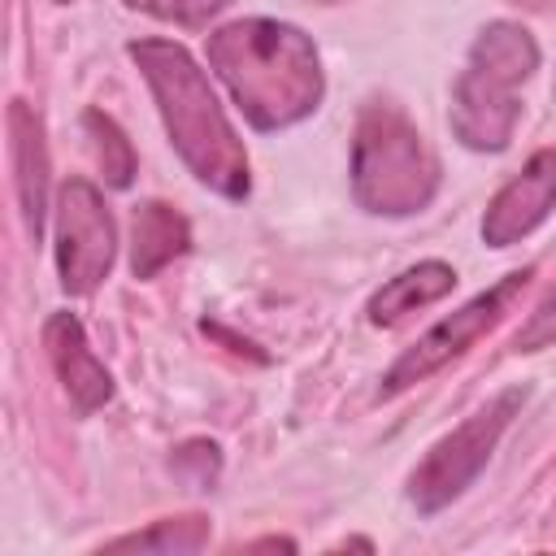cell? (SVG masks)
Returning a JSON list of instances; mask_svg holds the SVG:
<instances>
[{
    "label": "cell",
    "mask_w": 556,
    "mask_h": 556,
    "mask_svg": "<svg viewBox=\"0 0 556 556\" xmlns=\"http://www.w3.org/2000/svg\"><path fill=\"white\" fill-rule=\"evenodd\" d=\"M208 65L256 130H287L304 122L326 96L313 39L278 17L217 26L208 35Z\"/></svg>",
    "instance_id": "1"
},
{
    "label": "cell",
    "mask_w": 556,
    "mask_h": 556,
    "mask_svg": "<svg viewBox=\"0 0 556 556\" xmlns=\"http://www.w3.org/2000/svg\"><path fill=\"white\" fill-rule=\"evenodd\" d=\"M130 61L139 65L165 135L174 143V152L182 156V165L217 195L226 200H243L252 178H248V152L235 135V126L226 122L204 70L195 65V56L182 43L169 39H135Z\"/></svg>",
    "instance_id": "2"
},
{
    "label": "cell",
    "mask_w": 556,
    "mask_h": 556,
    "mask_svg": "<svg viewBox=\"0 0 556 556\" xmlns=\"http://www.w3.org/2000/svg\"><path fill=\"white\" fill-rule=\"evenodd\" d=\"M539 70V43L521 22H486L452 83V135L473 152H504L521 100L517 87Z\"/></svg>",
    "instance_id": "3"
},
{
    "label": "cell",
    "mask_w": 556,
    "mask_h": 556,
    "mask_svg": "<svg viewBox=\"0 0 556 556\" xmlns=\"http://www.w3.org/2000/svg\"><path fill=\"white\" fill-rule=\"evenodd\" d=\"M439 191V156L408 113L391 100H369L352 135V195L374 217L421 213Z\"/></svg>",
    "instance_id": "4"
},
{
    "label": "cell",
    "mask_w": 556,
    "mask_h": 556,
    "mask_svg": "<svg viewBox=\"0 0 556 556\" xmlns=\"http://www.w3.org/2000/svg\"><path fill=\"white\" fill-rule=\"evenodd\" d=\"M526 395H530L526 387L500 391L495 400H486L478 413H469L452 434H443L421 456V465L408 473V500H413V508L421 517L443 513L452 500H460L478 482V473L486 469L495 443L504 439V430L517 417V408L526 404Z\"/></svg>",
    "instance_id": "5"
},
{
    "label": "cell",
    "mask_w": 556,
    "mask_h": 556,
    "mask_svg": "<svg viewBox=\"0 0 556 556\" xmlns=\"http://www.w3.org/2000/svg\"><path fill=\"white\" fill-rule=\"evenodd\" d=\"M530 278H534L530 265H526V269H513V274H504L495 287L478 291L469 304H460L456 313H447L443 321H434L413 348H404V352L395 356V365L382 374L378 395L391 400V395H400V391L426 382L430 374H439V369L452 365L456 356H465L491 326H500V317L517 304V295H521V287H526Z\"/></svg>",
    "instance_id": "6"
},
{
    "label": "cell",
    "mask_w": 556,
    "mask_h": 556,
    "mask_svg": "<svg viewBox=\"0 0 556 556\" xmlns=\"http://www.w3.org/2000/svg\"><path fill=\"white\" fill-rule=\"evenodd\" d=\"M117 256V226L104 195L87 178H70L56 195V274L65 295H91Z\"/></svg>",
    "instance_id": "7"
},
{
    "label": "cell",
    "mask_w": 556,
    "mask_h": 556,
    "mask_svg": "<svg viewBox=\"0 0 556 556\" xmlns=\"http://www.w3.org/2000/svg\"><path fill=\"white\" fill-rule=\"evenodd\" d=\"M556 208V148H539L521 174H513L495 200L482 213V243L486 248H513L530 230L547 222Z\"/></svg>",
    "instance_id": "8"
},
{
    "label": "cell",
    "mask_w": 556,
    "mask_h": 556,
    "mask_svg": "<svg viewBox=\"0 0 556 556\" xmlns=\"http://www.w3.org/2000/svg\"><path fill=\"white\" fill-rule=\"evenodd\" d=\"M43 348H48V361L74 404L78 417L104 408L113 400V374L100 365V356L91 352L87 334H83V321L74 313H52L43 321Z\"/></svg>",
    "instance_id": "9"
},
{
    "label": "cell",
    "mask_w": 556,
    "mask_h": 556,
    "mask_svg": "<svg viewBox=\"0 0 556 556\" xmlns=\"http://www.w3.org/2000/svg\"><path fill=\"white\" fill-rule=\"evenodd\" d=\"M9 156H13V187H17L22 226L39 243L43 213H48V148H43V126L26 100L9 104Z\"/></svg>",
    "instance_id": "10"
},
{
    "label": "cell",
    "mask_w": 556,
    "mask_h": 556,
    "mask_svg": "<svg viewBox=\"0 0 556 556\" xmlns=\"http://www.w3.org/2000/svg\"><path fill=\"white\" fill-rule=\"evenodd\" d=\"M187 248H191V226L174 204L165 200L135 204V217H130V274L135 278H156Z\"/></svg>",
    "instance_id": "11"
},
{
    "label": "cell",
    "mask_w": 556,
    "mask_h": 556,
    "mask_svg": "<svg viewBox=\"0 0 556 556\" xmlns=\"http://www.w3.org/2000/svg\"><path fill=\"white\" fill-rule=\"evenodd\" d=\"M452 287H456V269H452L447 261H421V265H413V269L387 278V282L369 295L365 317H369L374 326H395L400 317H408V313H417V308L443 300Z\"/></svg>",
    "instance_id": "12"
},
{
    "label": "cell",
    "mask_w": 556,
    "mask_h": 556,
    "mask_svg": "<svg viewBox=\"0 0 556 556\" xmlns=\"http://www.w3.org/2000/svg\"><path fill=\"white\" fill-rule=\"evenodd\" d=\"M208 543V517H165L148 530H135V534H122L113 543H104V552H169V556H182V552H200Z\"/></svg>",
    "instance_id": "13"
},
{
    "label": "cell",
    "mask_w": 556,
    "mask_h": 556,
    "mask_svg": "<svg viewBox=\"0 0 556 556\" xmlns=\"http://www.w3.org/2000/svg\"><path fill=\"white\" fill-rule=\"evenodd\" d=\"M83 130L91 139V152H96V165H100L104 182L117 187V191L130 187V178H135V148H130L126 130L109 113H100V109L83 113Z\"/></svg>",
    "instance_id": "14"
},
{
    "label": "cell",
    "mask_w": 556,
    "mask_h": 556,
    "mask_svg": "<svg viewBox=\"0 0 556 556\" xmlns=\"http://www.w3.org/2000/svg\"><path fill=\"white\" fill-rule=\"evenodd\" d=\"M130 9L148 13V17H161V22H174V26H208V17H217L230 0H126Z\"/></svg>",
    "instance_id": "15"
},
{
    "label": "cell",
    "mask_w": 556,
    "mask_h": 556,
    "mask_svg": "<svg viewBox=\"0 0 556 556\" xmlns=\"http://www.w3.org/2000/svg\"><path fill=\"white\" fill-rule=\"evenodd\" d=\"M169 469L182 473L191 486H208V482L217 478V469H222V452H217V443H208V439H191V443H182V447L174 452Z\"/></svg>",
    "instance_id": "16"
},
{
    "label": "cell",
    "mask_w": 556,
    "mask_h": 556,
    "mask_svg": "<svg viewBox=\"0 0 556 556\" xmlns=\"http://www.w3.org/2000/svg\"><path fill=\"white\" fill-rule=\"evenodd\" d=\"M556 343V282L539 295L534 313L526 317V326L513 334V348L517 352H539V348H552Z\"/></svg>",
    "instance_id": "17"
},
{
    "label": "cell",
    "mask_w": 556,
    "mask_h": 556,
    "mask_svg": "<svg viewBox=\"0 0 556 556\" xmlns=\"http://www.w3.org/2000/svg\"><path fill=\"white\" fill-rule=\"evenodd\" d=\"M508 4H521V9H547L552 0H508Z\"/></svg>",
    "instance_id": "18"
},
{
    "label": "cell",
    "mask_w": 556,
    "mask_h": 556,
    "mask_svg": "<svg viewBox=\"0 0 556 556\" xmlns=\"http://www.w3.org/2000/svg\"><path fill=\"white\" fill-rule=\"evenodd\" d=\"M313 4H339V0H313Z\"/></svg>",
    "instance_id": "19"
},
{
    "label": "cell",
    "mask_w": 556,
    "mask_h": 556,
    "mask_svg": "<svg viewBox=\"0 0 556 556\" xmlns=\"http://www.w3.org/2000/svg\"><path fill=\"white\" fill-rule=\"evenodd\" d=\"M56 4H70V0H56Z\"/></svg>",
    "instance_id": "20"
}]
</instances>
